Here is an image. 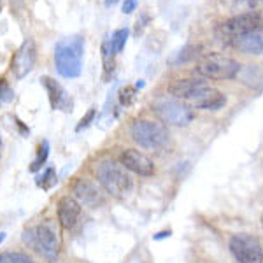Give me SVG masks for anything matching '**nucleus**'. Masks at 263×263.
I'll list each match as a JSON object with an SVG mask.
<instances>
[{
	"mask_svg": "<svg viewBox=\"0 0 263 263\" xmlns=\"http://www.w3.org/2000/svg\"><path fill=\"white\" fill-rule=\"evenodd\" d=\"M57 181H58L57 179V171H54L53 167H48L44 172L41 174V176H37V179H35L37 186L42 190H46V192L53 188V186L57 184Z\"/></svg>",
	"mask_w": 263,
	"mask_h": 263,
	"instance_id": "nucleus-17",
	"label": "nucleus"
},
{
	"mask_svg": "<svg viewBox=\"0 0 263 263\" xmlns=\"http://www.w3.org/2000/svg\"><path fill=\"white\" fill-rule=\"evenodd\" d=\"M97 179L104 192L114 198H125L132 190V177L123 165L104 160L97 165Z\"/></svg>",
	"mask_w": 263,
	"mask_h": 263,
	"instance_id": "nucleus-3",
	"label": "nucleus"
},
{
	"mask_svg": "<svg viewBox=\"0 0 263 263\" xmlns=\"http://www.w3.org/2000/svg\"><path fill=\"white\" fill-rule=\"evenodd\" d=\"M198 51H200L198 46H186V48H182L179 53H177V57L174 58V63H186V62L193 60V58L198 57Z\"/></svg>",
	"mask_w": 263,
	"mask_h": 263,
	"instance_id": "nucleus-22",
	"label": "nucleus"
},
{
	"mask_svg": "<svg viewBox=\"0 0 263 263\" xmlns=\"http://www.w3.org/2000/svg\"><path fill=\"white\" fill-rule=\"evenodd\" d=\"M130 135L142 149H162L168 144V130L163 123L153 120H135Z\"/></svg>",
	"mask_w": 263,
	"mask_h": 263,
	"instance_id": "nucleus-4",
	"label": "nucleus"
},
{
	"mask_svg": "<svg viewBox=\"0 0 263 263\" xmlns=\"http://www.w3.org/2000/svg\"><path fill=\"white\" fill-rule=\"evenodd\" d=\"M128 35H130L128 28H118V30L112 33V37L109 41H111V46H112V49H114V53H116V54L121 53L123 48L126 46Z\"/></svg>",
	"mask_w": 263,
	"mask_h": 263,
	"instance_id": "nucleus-20",
	"label": "nucleus"
},
{
	"mask_svg": "<svg viewBox=\"0 0 263 263\" xmlns=\"http://www.w3.org/2000/svg\"><path fill=\"white\" fill-rule=\"evenodd\" d=\"M42 86L48 91V99L51 104V109L53 111H62V112H72V107H74V102H72L70 95L67 93L65 88L62 86L58 81H54L49 76H44L41 78Z\"/></svg>",
	"mask_w": 263,
	"mask_h": 263,
	"instance_id": "nucleus-11",
	"label": "nucleus"
},
{
	"mask_svg": "<svg viewBox=\"0 0 263 263\" xmlns=\"http://www.w3.org/2000/svg\"><path fill=\"white\" fill-rule=\"evenodd\" d=\"M48 156H49V142H48V141H42V142L39 144V149H37L35 160H33L32 165H30V172L41 171L42 165H44V163H46V160H48Z\"/></svg>",
	"mask_w": 263,
	"mask_h": 263,
	"instance_id": "nucleus-19",
	"label": "nucleus"
},
{
	"mask_svg": "<svg viewBox=\"0 0 263 263\" xmlns=\"http://www.w3.org/2000/svg\"><path fill=\"white\" fill-rule=\"evenodd\" d=\"M240 70L239 62L224 54H207L195 67V72L205 79H233Z\"/></svg>",
	"mask_w": 263,
	"mask_h": 263,
	"instance_id": "nucleus-7",
	"label": "nucleus"
},
{
	"mask_svg": "<svg viewBox=\"0 0 263 263\" xmlns=\"http://www.w3.org/2000/svg\"><path fill=\"white\" fill-rule=\"evenodd\" d=\"M84 54V39L81 35H72L62 39L54 48V65L62 78L74 79L81 76Z\"/></svg>",
	"mask_w": 263,
	"mask_h": 263,
	"instance_id": "nucleus-1",
	"label": "nucleus"
},
{
	"mask_svg": "<svg viewBox=\"0 0 263 263\" xmlns=\"http://www.w3.org/2000/svg\"><path fill=\"white\" fill-rule=\"evenodd\" d=\"M260 28H263L261 14H258L254 11L242 12V14L233 16V18L218 25V28H216V39L221 42V44L230 46L233 39L253 30H260Z\"/></svg>",
	"mask_w": 263,
	"mask_h": 263,
	"instance_id": "nucleus-5",
	"label": "nucleus"
},
{
	"mask_svg": "<svg viewBox=\"0 0 263 263\" xmlns=\"http://www.w3.org/2000/svg\"><path fill=\"white\" fill-rule=\"evenodd\" d=\"M23 242L30 246L33 251L39 253L48 261L57 260L62 248L60 235L51 223H41L33 228H27L23 232Z\"/></svg>",
	"mask_w": 263,
	"mask_h": 263,
	"instance_id": "nucleus-2",
	"label": "nucleus"
},
{
	"mask_svg": "<svg viewBox=\"0 0 263 263\" xmlns=\"http://www.w3.org/2000/svg\"><path fill=\"white\" fill-rule=\"evenodd\" d=\"M186 104L193 109H205V111H218L221 109L224 104H227V99L219 90L211 86H203L198 91H195Z\"/></svg>",
	"mask_w": 263,
	"mask_h": 263,
	"instance_id": "nucleus-12",
	"label": "nucleus"
},
{
	"mask_svg": "<svg viewBox=\"0 0 263 263\" xmlns=\"http://www.w3.org/2000/svg\"><path fill=\"white\" fill-rule=\"evenodd\" d=\"M120 162L126 171L137 174L141 177H151L156 171L149 156L137 149H125L120 156Z\"/></svg>",
	"mask_w": 263,
	"mask_h": 263,
	"instance_id": "nucleus-10",
	"label": "nucleus"
},
{
	"mask_svg": "<svg viewBox=\"0 0 263 263\" xmlns=\"http://www.w3.org/2000/svg\"><path fill=\"white\" fill-rule=\"evenodd\" d=\"M230 251L239 263H263V249L260 242L246 233L232 237Z\"/></svg>",
	"mask_w": 263,
	"mask_h": 263,
	"instance_id": "nucleus-8",
	"label": "nucleus"
},
{
	"mask_svg": "<svg viewBox=\"0 0 263 263\" xmlns=\"http://www.w3.org/2000/svg\"><path fill=\"white\" fill-rule=\"evenodd\" d=\"M230 46L244 54H263V28L237 37Z\"/></svg>",
	"mask_w": 263,
	"mask_h": 263,
	"instance_id": "nucleus-15",
	"label": "nucleus"
},
{
	"mask_svg": "<svg viewBox=\"0 0 263 263\" xmlns=\"http://www.w3.org/2000/svg\"><path fill=\"white\" fill-rule=\"evenodd\" d=\"M134 95H135V88H123V90L120 91V102L123 105H130L132 100H134Z\"/></svg>",
	"mask_w": 263,
	"mask_h": 263,
	"instance_id": "nucleus-25",
	"label": "nucleus"
},
{
	"mask_svg": "<svg viewBox=\"0 0 263 263\" xmlns=\"http://www.w3.org/2000/svg\"><path fill=\"white\" fill-rule=\"evenodd\" d=\"M72 192H74V198L83 205L90 207V209H97L99 205L104 203V197H102L99 186L90 179L84 177H78L72 182Z\"/></svg>",
	"mask_w": 263,
	"mask_h": 263,
	"instance_id": "nucleus-13",
	"label": "nucleus"
},
{
	"mask_svg": "<svg viewBox=\"0 0 263 263\" xmlns=\"http://www.w3.org/2000/svg\"><path fill=\"white\" fill-rule=\"evenodd\" d=\"M14 99V91H12V88L7 84L4 79H0V105L2 104H9Z\"/></svg>",
	"mask_w": 263,
	"mask_h": 263,
	"instance_id": "nucleus-23",
	"label": "nucleus"
},
{
	"mask_svg": "<svg viewBox=\"0 0 263 263\" xmlns=\"http://www.w3.org/2000/svg\"><path fill=\"white\" fill-rule=\"evenodd\" d=\"M0 11H2V0H0Z\"/></svg>",
	"mask_w": 263,
	"mask_h": 263,
	"instance_id": "nucleus-32",
	"label": "nucleus"
},
{
	"mask_svg": "<svg viewBox=\"0 0 263 263\" xmlns=\"http://www.w3.org/2000/svg\"><path fill=\"white\" fill-rule=\"evenodd\" d=\"M0 263H35V261L25 253L6 251V253H0Z\"/></svg>",
	"mask_w": 263,
	"mask_h": 263,
	"instance_id": "nucleus-21",
	"label": "nucleus"
},
{
	"mask_svg": "<svg viewBox=\"0 0 263 263\" xmlns=\"http://www.w3.org/2000/svg\"><path fill=\"white\" fill-rule=\"evenodd\" d=\"M168 235H171V232H160V233H156V235H155V240L165 239V237H168Z\"/></svg>",
	"mask_w": 263,
	"mask_h": 263,
	"instance_id": "nucleus-27",
	"label": "nucleus"
},
{
	"mask_svg": "<svg viewBox=\"0 0 263 263\" xmlns=\"http://www.w3.org/2000/svg\"><path fill=\"white\" fill-rule=\"evenodd\" d=\"M118 2H120V0H105V6H107V7H112L114 4H118Z\"/></svg>",
	"mask_w": 263,
	"mask_h": 263,
	"instance_id": "nucleus-28",
	"label": "nucleus"
},
{
	"mask_svg": "<svg viewBox=\"0 0 263 263\" xmlns=\"http://www.w3.org/2000/svg\"><path fill=\"white\" fill-rule=\"evenodd\" d=\"M207 86V83L202 78H186V79H177L168 86V93L177 100H188L195 91H198L200 88Z\"/></svg>",
	"mask_w": 263,
	"mask_h": 263,
	"instance_id": "nucleus-16",
	"label": "nucleus"
},
{
	"mask_svg": "<svg viewBox=\"0 0 263 263\" xmlns=\"http://www.w3.org/2000/svg\"><path fill=\"white\" fill-rule=\"evenodd\" d=\"M4 240H6V233H4V232H0V244H2Z\"/></svg>",
	"mask_w": 263,
	"mask_h": 263,
	"instance_id": "nucleus-29",
	"label": "nucleus"
},
{
	"mask_svg": "<svg viewBox=\"0 0 263 263\" xmlns=\"http://www.w3.org/2000/svg\"><path fill=\"white\" fill-rule=\"evenodd\" d=\"M260 224H261V228H263V214H261V218H260Z\"/></svg>",
	"mask_w": 263,
	"mask_h": 263,
	"instance_id": "nucleus-30",
	"label": "nucleus"
},
{
	"mask_svg": "<svg viewBox=\"0 0 263 263\" xmlns=\"http://www.w3.org/2000/svg\"><path fill=\"white\" fill-rule=\"evenodd\" d=\"M114 57H116V53H114L112 46H111V41L105 39L104 44H102V62H104V70L105 74H109V72H112L114 69Z\"/></svg>",
	"mask_w": 263,
	"mask_h": 263,
	"instance_id": "nucleus-18",
	"label": "nucleus"
},
{
	"mask_svg": "<svg viewBox=\"0 0 263 263\" xmlns=\"http://www.w3.org/2000/svg\"><path fill=\"white\" fill-rule=\"evenodd\" d=\"M137 4H139V0H125L121 7L123 14H132V12L137 9Z\"/></svg>",
	"mask_w": 263,
	"mask_h": 263,
	"instance_id": "nucleus-26",
	"label": "nucleus"
},
{
	"mask_svg": "<svg viewBox=\"0 0 263 263\" xmlns=\"http://www.w3.org/2000/svg\"><path fill=\"white\" fill-rule=\"evenodd\" d=\"M0 156H2V141H0Z\"/></svg>",
	"mask_w": 263,
	"mask_h": 263,
	"instance_id": "nucleus-31",
	"label": "nucleus"
},
{
	"mask_svg": "<svg viewBox=\"0 0 263 263\" xmlns=\"http://www.w3.org/2000/svg\"><path fill=\"white\" fill-rule=\"evenodd\" d=\"M153 111L158 114V118L163 123L174 126H186L193 121L195 112L186 102H181L174 97H162L153 102Z\"/></svg>",
	"mask_w": 263,
	"mask_h": 263,
	"instance_id": "nucleus-6",
	"label": "nucleus"
},
{
	"mask_svg": "<svg viewBox=\"0 0 263 263\" xmlns=\"http://www.w3.org/2000/svg\"><path fill=\"white\" fill-rule=\"evenodd\" d=\"M57 213H58V223L62 224V228L72 230L78 224L79 218H81V203L76 200L74 197L67 195V197H62L58 200Z\"/></svg>",
	"mask_w": 263,
	"mask_h": 263,
	"instance_id": "nucleus-14",
	"label": "nucleus"
},
{
	"mask_svg": "<svg viewBox=\"0 0 263 263\" xmlns=\"http://www.w3.org/2000/svg\"><path fill=\"white\" fill-rule=\"evenodd\" d=\"M95 114H97L95 109H90V111H88V112L81 118V121H79V125L76 126V130L81 132V130H84V128H88V126L91 125V121L95 120Z\"/></svg>",
	"mask_w": 263,
	"mask_h": 263,
	"instance_id": "nucleus-24",
	"label": "nucleus"
},
{
	"mask_svg": "<svg viewBox=\"0 0 263 263\" xmlns=\"http://www.w3.org/2000/svg\"><path fill=\"white\" fill-rule=\"evenodd\" d=\"M35 62H37L35 42H33V39H25L11 62V70H12V74H14V78L16 79L27 78L28 72L35 67Z\"/></svg>",
	"mask_w": 263,
	"mask_h": 263,
	"instance_id": "nucleus-9",
	"label": "nucleus"
}]
</instances>
